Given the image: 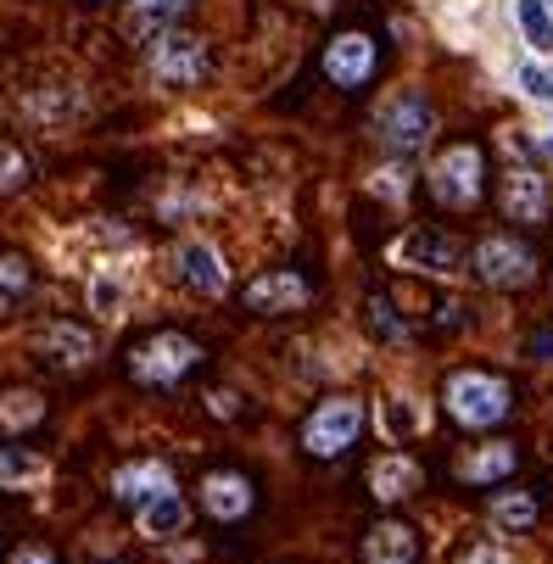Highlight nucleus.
I'll use <instances>...</instances> for the list:
<instances>
[{
    "instance_id": "1",
    "label": "nucleus",
    "mask_w": 553,
    "mask_h": 564,
    "mask_svg": "<svg viewBox=\"0 0 553 564\" xmlns=\"http://www.w3.org/2000/svg\"><path fill=\"white\" fill-rule=\"evenodd\" d=\"M442 409H447V420H458L464 431H492V425L509 420L514 391H509V380L492 375V369H453L447 386H442Z\"/></svg>"
},
{
    "instance_id": "2",
    "label": "nucleus",
    "mask_w": 553,
    "mask_h": 564,
    "mask_svg": "<svg viewBox=\"0 0 553 564\" xmlns=\"http://www.w3.org/2000/svg\"><path fill=\"white\" fill-rule=\"evenodd\" d=\"M431 196L447 207V213H464V207H476L487 196V151L481 145H447L436 163H431Z\"/></svg>"
},
{
    "instance_id": "3",
    "label": "nucleus",
    "mask_w": 553,
    "mask_h": 564,
    "mask_svg": "<svg viewBox=\"0 0 553 564\" xmlns=\"http://www.w3.org/2000/svg\"><path fill=\"white\" fill-rule=\"evenodd\" d=\"M202 364V347L191 341V336H180V330H163V336H151V341H140L134 352H129V375L140 380V386H180L191 369Z\"/></svg>"
},
{
    "instance_id": "4",
    "label": "nucleus",
    "mask_w": 553,
    "mask_h": 564,
    "mask_svg": "<svg viewBox=\"0 0 553 564\" xmlns=\"http://www.w3.org/2000/svg\"><path fill=\"white\" fill-rule=\"evenodd\" d=\"M364 436V402L358 397H325L302 425V447L313 458H341Z\"/></svg>"
},
{
    "instance_id": "5",
    "label": "nucleus",
    "mask_w": 553,
    "mask_h": 564,
    "mask_svg": "<svg viewBox=\"0 0 553 564\" xmlns=\"http://www.w3.org/2000/svg\"><path fill=\"white\" fill-rule=\"evenodd\" d=\"M469 269H476V280L492 285V291H525L536 280V252L514 235H487V240H476V252H469Z\"/></svg>"
},
{
    "instance_id": "6",
    "label": "nucleus",
    "mask_w": 553,
    "mask_h": 564,
    "mask_svg": "<svg viewBox=\"0 0 553 564\" xmlns=\"http://www.w3.org/2000/svg\"><path fill=\"white\" fill-rule=\"evenodd\" d=\"M145 56H151V73L163 78V85L191 90V85H202V78H207V51H202V40L185 34V29L156 34V40L145 45Z\"/></svg>"
},
{
    "instance_id": "7",
    "label": "nucleus",
    "mask_w": 553,
    "mask_h": 564,
    "mask_svg": "<svg viewBox=\"0 0 553 564\" xmlns=\"http://www.w3.org/2000/svg\"><path fill=\"white\" fill-rule=\"evenodd\" d=\"M380 140L398 151V156H414L425 140H431V129H436V112H431V101L425 96H414V90H403V96H391L386 107H380Z\"/></svg>"
},
{
    "instance_id": "8",
    "label": "nucleus",
    "mask_w": 553,
    "mask_h": 564,
    "mask_svg": "<svg viewBox=\"0 0 553 564\" xmlns=\"http://www.w3.org/2000/svg\"><path fill=\"white\" fill-rule=\"evenodd\" d=\"M375 67H380V45L364 29H347V34H336L325 45V78L341 85V90H364L375 78Z\"/></svg>"
},
{
    "instance_id": "9",
    "label": "nucleus",
    "mask_w": 553,
    "mask_h": 564,
    "mask_svg": "<svg viewBox=\"0 0 553 564\" xmlns=\"http://www.w3.org/2000/svg\"><path fill=\"white\" fill-rule=\"evenodd\" d=\"M307 302H313V285H307V274H296V269H269V274H258V280L247 285V307H252V313H269V318L302 313Z\"/></svg>"
},
{
    "instance_id": "10",
    "label": "nucleus",
    "mask_w": 553,
    "mask_h": 564,
    "mask_svg": "<svg viewBox=\"0 0 553 564\" xmlns=\"http://www.w3.org/2000/svg\"><path fill=\"white\" fill-rule=\"evenodd\" d=\"M498 207H503V218H514V224H547V213H553V191H547L542 174H531V169H509L503 185H498Z\"/></svg>"
},
{
    "instance_id": "11",
    "label": "nucleus",
    "mask_w": 553,
    "mask_h": 564,
    "mask_svg": "<svg viewBox=\"0 0 553 564\" xmlns=\"http://www.w3.org/2000/svg\"><path fill=\"white\" fill-rule=\"evenodd\" d=\"M403 269H420V274H453L458 269V240L442 235V229H409L398 247H391Z\"/></svg>"
},
{
    "instance_id": "12",
    "label": "nucleus",
    "mask_w": 553,
    "mask_h": 564,
    "mask_svg": "<svg viewBox=\"0 0 553 564\" xmlns=\"http://www.w3.org/2000/svg\"><path fill=\"white\" fill-rule=\"evenodd\" d=\"M425 487V469L409 458V453H380L369 464V498L375 503H403Z\"/></svg>"
},
{
    "instance_id": "13",
    "label": "nucleus",
    "mask_w": 553,
    "mask_h": 564,
    "mask_svg": "<svg viewBox=\"0 0 553 564\" xmlns=\"http://www.w3.org/2000/svg\"><path fill=\"white\" fill-rule=\"evenodd\" d=\"M174 274L191 291H202V296H224L229 291V263L207 247V240H185V247L174 252Z\"/></svg>"
},
{
    "instance_id": "14",
    "label": "nucleus",
    "mask_w": 553,
    "mask_h": 564,
    "mask_svg": "<svg viewBox=\"0 0 553 564\" xmlns=\"http://www.w3.org/2000/svg\"><path fill=\"white\" fill-rule=\"evenodd\" d=\"M169 487H174V469L156 464V458H134V464H123V469L112 475V498H118L123 509H140L145 498L169 492Z\"/></svg>"
},
{
    "instance_id": "15",
    "label": "nucleus",
    "mask_w": 553,
    "mask_h": 564,
    "mask_svg": "<svg viewBox=\"0 0 553 564\" xmlns=\"http://www.w3.org/2000/svg\"><path fill=\"white\" fill-rule=\"evenodd\" d=\"M134 525H140L145 542H169V536H180L191 525V503L180 498V487H169V492H156V498H145L134 509Z\"/></svg>"
},
{
    "instance_id": "16",
    "label": "nucleus",
    "mask_w": 553,
    "mask_h": 564,
    "mask_svg": "<svg viewBox=\"0 0 553 564\" xmlns=\"http://www.w3.org/2000/svg\"><path fill=\"white\" fill-rule=\"evenodd\" d=\"M364 564H420V536L403 520H380L364 536Z\"/></svg>"
},
{
    "instance_id": "17",
    "label": "nucleus",
    "mask_w": 553,
    "mask_h": 564,
    "mask_svg": "<svg viewBox=\"0 0 553 564\" xmlns=\"http://www.w3.org/2000/svg\"><path fill=\"white\" fill-rule=\"evenodd\" d=\"M202 509H207L213 520H241V514L252 509V480L235 475V469L207 475V480H202Z\"/></svg>"
},
{
    "instance_id": "18",
    "label": "nucleus",
    "mask_w": 553,
    "mask_h": 564,
    "mask_svg": "<svg viewBox=\"0 0 553 564\" xmlns=\"http://www.w3.org/2000/svg\"><path fill=\"white\" fill-rule=\"evenodd\" d=\"M40 352H45L56 369H85V364L96 358V341L78 330V325H62V318H56V325L40 330Z\"/></svg>"
},
{
    "instance_id": "19",
    "label": "nucleus",
    "mask_w": 553,
    "mask_h": 564,
    "mask_svg": "<svg viewBox=\"0 0 553 564\" xmlns=\"http://www.w3.org/2000/svg\"><path fill=\"white\" fill-rule=\"evenodd\" d=\"M185 12H191V0H129V29H134L140 45H151L156 34L180 29Z\"/></svg>"
},
{
    "instance_id": "20",
    "label": "nucleus",
    "mask_w": 553,
    "mask_h": 564,
    "mask_svg": "<svg viewBox=\"0 0 553 564\" xmlns=\"http://www.w3.org/2000/svg\"><path fill=\"white\" fill-rule=\"evenodd\" d=\"M514 464H520V453L509 442H487L458 464V480H469V487H498V480L514 475Z\"/></svg>"
},
{
    "instance_id": "21",
    "label": "nucleus",
    "mask_w": 553,
    "mask_h": 564,
    "mask_svg": "<svg viewBox=\"0 0 553 564\" xmlns=\"http://www.w3.org/2000/svg\"><path fill=\"white\" fill-rule=\"evenodd\" d=\"M51 475V464L34 447H0V492H29Z\"/></svg>"
},
{
    "instance_id": "22",
    "label": "nucleus",
    "mask_w": 553,
    "mask_h": 564,
    "mask_svg": "<svg viewBox=\"0 0 553 564\" xmlns=\"http://www.w3.org/2000/svg\"><path fill=\"white\" fill-rule=\"evenodd\" d=\"M536 514H542V509H536V498H531V492H498V498H492V525H498V531H509V536L531 531V525H536Z\"/></svg>"
},
{
    "instance_id": "23",
    "label": "nucleus",
    "mask_w": 553,
    "mask_h": 564,
    "mask_svg": "<svg viewBox=\"0 0 553 564\" xmlns=\"http://www.w3.org/2000/svg\"><path fill=\"white\" fill-rule=\"evenodd\" d=\"M29 285H34L29 258H18V252H0V313H12V307L29 296Z\"/></svg>"
},
{
    "instance_id": "24",
    "label": "nucleus",
    "mask_w": 553,
    "mask_h": 564,
    "mask_svg": "<svg viewBox=\"0 0 553 564\" xmlns=\"http://www.w3.org/2000/svg\"><path fill=\"white\" fill-rule=\"evenodd\" d=\"M514 18L525 29V40L536 51H553V18H547V0H514Z\"/></svg>"
},
{
    "instance_id": "25",
    "label": "nucleus",
    "mask_w": 553,
    "mask_h": 564,
    "mask_svg": "<svg viewBox=\"0 0 553 564\" xmlns=\"http://www.w3.org/2000/svg\"><path fill=\"white\" fill-rule=\"evenodd\" d=\"M34 420H45V402H40L34 391H7V397H0V425L23 431V425H34Z\"/></svg>"
},
{
    "instance_id": "26",
    "label": "nucleus",
    "mask_w": 553,
    "mask_h": 564,
    "mask_svg": "<svg viewBox=\"0 0 553 564\" xmlns=\"http://www.w3.org/2000/svg\"><path fill=\"white\" fill-rule=\"evenodd\" d=\"M369 330H375L380 341H403V336H409V325L398 318V307H391V296H369Z\"/></svg>"
},
{
    "instance_id": "27",
    "label": "nucleus",
    "mask_w": 553,
    "mask_h": 564,
    "mask_svg": "<svg viewBox=\"0 0 553 564\" xmlns=\"http://www.w3.org/2000/svg\"><path fill=\"white\" fill-rule=\"evenodd\" d=\"M90 307H96L101 318H118V313H123V285H118V280H107V274H101V280H90Z\"/></svg>"
},
{
    "instance_id": "28",
    "label": "nucleus",
    "mask_w": 553,
    "mask_h": 564,
    "mask_svg": "<svg viewBox=\"0 0 553 564\" xmlns=\"http://www.w3.org/2000/svg\"><path fill=\"white\" fill-rule=\"evenodd\" d=\"M386 431L391 436H414L420 431V414L409 409V397H386Z\"/></svg>"
},
{
    "instance_id": "29",
    "label": "nucleus",
    "mask_w": 553,
    "mask_h": 564,
    "mask_svg": "<svg viewBox=\"0 0 553 564\" xmlns=\"http://www.w3.org/2000/svg\"><path fill=\"white\" fill-rule=\"evenodd\" d=\"M23 180H29L23 151H18V145H0V191H18Z\"/></svg>"
},
{
    "instance_id": "30",
    "label": "nucleus",
    "mask_w": 553,
    "mask_h": 564,
    "mask_svg": "<svg viewBox=\"0 0 553 564\" xmlns=\"http://www.w3.org/2000/svg\"><path fill=\"white\" fill-rule=\"evenodd\" d=\"M520 85H525V96L553 101V73H542V67H520Z\"/></svg>"
},
{
    "instance_id": "31",
    "label": "nucleus",
    "mask_w": 553,
    "mask_h": 564,
    "mask_svg": "<svg viewBox=\"0 0 553 564\" xmlns=\"http://www.w3.org/2000/svg\"><path fill=\"white\" fill-rule=\"evenodd\" d=\"M464 564H509V553L498 542H476V547L464 553Z\"/></svg>"
},
{
    "instance_id": "32",
    "label": "nucleus",
    "mask_w": 553,
    "mask_h": 564,
    "mask_svg": "<svg viewBox=\"0 0 553 564\" xmlns=\"http://www.w3.org/2000/svg\"><path fill=\"white\" fill-rule=\"evenodd\" d=\"M7 564H56V553H51V547H40V542H29V547H18Z\"/></svg>"
},
{
    "instance_id": "33",
    "label": "nucleus",
    "mask_w": 553,
    "mask_h": 564,
    "mask_svg": "<svg viewBox=\"0 0 553 564\" xmlns=\"http://www.w3.org/2000/svg\"><path fill=\"white\" fill-rule=\"evenodd\" d=\"M207 409L213 414H235V397L229 391H207Z\"/></svg>"
},
{
    "instance_id": "34",
    "label": "nucleus",
    "mask_w": 553,
    "mask_h": 564,
    "mask_svg": "<svg viewBox=\"0 0 553 564\" xmlns=\"http://www.w3.org/2000/svg\"><path fill=\"white\" fill-rule=\"evenodd\" d=\"M542 151H547V156H553V134H547V140H542Z\"/></svg>"
}]
</instances>
